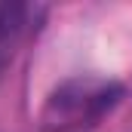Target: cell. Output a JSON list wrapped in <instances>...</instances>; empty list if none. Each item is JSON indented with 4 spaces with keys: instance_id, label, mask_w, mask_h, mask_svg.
Returning a JSON list of instances; mask_svg holds the SVG:
<instances>
[{
    "instance_id": "6da1fadb",
    "label": "cell",
    "mask_w": 132,
    "mask_h": 132,
    "mask_svg": "<svg viewBox=\"0 0 132 132\" xmlns=\"http://www.w3.org/2000/svg\"><path fill=\"white\" fill-rule=\"evenodd\" d=\"M123 98V86L117 80L80 74L59 83L40 108V126L46 132H80L95 126L104 114L117 108Z\"/></svg>"
},
{
    "instance_id": "7a4b0ae2",
    "label": "cell",
    "mask_w": 132,
    "mask_h": 132,
    "mask_svg": "<svg viewBox=\"0 0 132 132\" xmlns=\"http://www.w3.org/2000/svg\"><path fill=\"white\" fill-rule=\"evenodd\" d=\"M40 15H43V9L31 6V3H15V0L0 3V80L6 77L15 55L22 52V46L34 34Z\"/></svg>"
}]
</instances>
